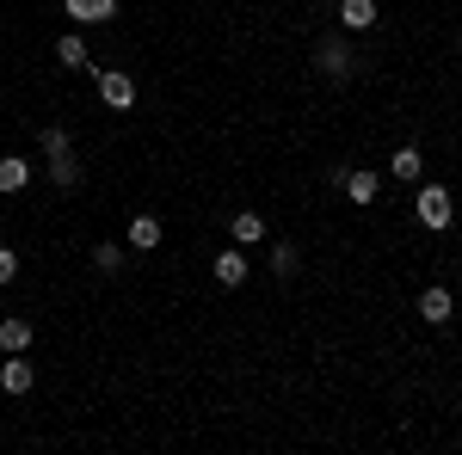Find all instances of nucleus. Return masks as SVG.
Masks as SVG:
<instances>
[{"label": "nucleus", "mask_w": 462, "mask_h": 455, "mask_svg": "<svg viewBox=\"0 0 462 455\" xmlns=\"http://www.w3.org/2000/svg\"><path fill=\"white\" fill-rule=\"evenodd\" d=\"M37 148H43V160H50V154H74L69 123H43V136H37Z\"/></svg>", "instance_id": "18"}, {"label": "nucleus", "mask_w": 462, "mask_h": 455, "mask_svg": "<svg viewBox=\"0 0 462 455\" xmlns=\"http://www.w3.org/2000/svg\"><path fill=\"white\" fill-rule=\"evenodd\" d=\"M99 74V105H111V111H130L136 105V80L124 68H93Z\"/></svg>", "instance_id": "4"}, {"label": "nucleus", "mask_w": 462, "mask_h": 455, "mask_svg": "<svg viewBox=\"0 0 462 455\" xmlns=\"http://www.w3.org/2000/svg\"><path fill=\"white\" fill-rule=\"evenodd\" d=\"M413 222H420V228H431V234H444V228L457 222L450 191H444V185H420V197H413Z\"/></svg>", "instance_id": "2"}, {"label": "nucleus", "mask_w": 462, "mask_h": 455, "mask_svg": "<svg viewBox=\"0 0 462 455\" xmlns=\"http://www.w3.org/2000/svg\"><path fill=\"white\" fill-rule=\"evenodd\" d=\"M62 13L74 25H106V19H117V0H62Z\"/></svg>", "instance_id": "9"}, {"label": "nucleus", "mask_w": 462, "mask_h": 455, "mask_svg": "<svg viewBox=\"0 0 462 455\" xmlns=\"http://www.w3.org/2000/svg\"><path fill=\"white\" fill-rule=\"evenodd\" d=\"M389 173L401 178V185H420V178H426V154H420V148H413V141H407V148H394Z\"/></svg>", "instance_id": "13"}, {"label": "nucleus", "mask_w": 462, "mask_h": 455, "mask_svg": "<svg viewBox=\"0 0 462 455\" xmlns=\"http://www.w3.org/2000/svg\"><path fill=\"white\" fill-rule=\"evenodd\" d=\"M56 62H62V68H93L87 37H80V32H62V37H56Z\"/></svg>", "instance_id": "16"}, {"label": "nucleus", "mask_w": 462, "mask_h": 455, "mask_svg": "<svg viewBox=\"0 0 462 455\" xmlns=\"http://www.w3.org/2000/svg\"><path fill=\"white\" fill-rule=\"evenodd\" d=\"M210 271H216V283H222V289H241V283H247V246H222V252H216L210 259Z\"/></svg>", "instance_id": "5"}, {"label": "nucleus", "mask_w": 462, "mask_h": 455, "mask_svg": "<svg viewBox=\"0 0 462 455\" xmlns=\"http://www.w3.org/2000/svg\"><path fill=\"white\" fill-rule=\"evenodd\" d=\"M457 50H462V32H457Z\"/></svg>", "instance_id": "21"}, {"label": "nucleus", "mask_w": 462, "mask_h": 455, "mask_svg": "<svg viewBox=\"0 0 462 455\" xmlns=\"http://www.w3.org/2000/svg\"><path fill=\"white\" fill-rule=\"evenodd\" d=\"M339 191L352 197L357 210H370V204L383 197V173H376V167H346V173H339Z\"/></svg>", "instance_id": "3"}, {"label": "nucleus", "mask_w": 462, "mask_h": 455, "mask_svg": "<svg viewBox=\"0 0 462 455\" xmlns=\"http://www.w3.org/2000/svg\"><path fill=\"white\" fill-rule=\"evenodd\" d=\"M93 271H99V278H117V271H124V246L99 241V246H93Z\"/></svg>", "instance_id": "19"}, {"label": "nucleus", "mask_w": 462, "mask_h": 455, "mask_svg": "<svg viewBox=\"0 0 462 455\" xmlns=\"http://www.w3.org/2000/svg\"><path fill=\"white\" fill-rule=\"evenodd\" d=\"M43 173H50L56 191H74V185H80V160H74V154H50V167H43Z\"/></svg>", "instance_id": "17"}, {"label": "nucleus", "mask_w": 462, "mask_h": 455, "mask_svg": "<svg viewBox=\"0 0 462 455\" xmlns=\"http://www.w3.org/2000/svg\"><path fill=\"white\" fill-rule=\"evenodd\" d=\"M161 241H167V222L161 215H130V228H124V246L130 252H154Z\"/></svg>", "instance_id": "6"}, {"label": "nucleus", "mask_w": 462, "mask_h": 455, "mask_svg": "<svg viewBox=\"0 0 462 455\" xmlns=\"http://www.w3.org/2000/svg\"><path fill=\"white\" fill-rule=\"evenodd\" d=\"M265 265H272V278H296L302 271V252H296V241H272V252H265Z\"/></svg>", "instance_id": "14"}, {"label": "nucleus", "mask_w": 462, "mask_h": 455, "mask_svg": "<svg viewBox=\"0 0 462 455\" xmlns=\"http://www.w3.org/2000/svg\"><path fill=\"white\" fill-rule=\"evenodd\" d=\"M13 278H19V252H13V246H0V289H6Z\"/></svg>", "instance_id": "20"}, {"label": "nucleus", "mask_w": 462, "mask_h": 455, "mask_svg": "<svg viewBox=\"0 0 462 455\" xmlns=\"http://www.w3.org/2000/svg\"><path fill=\"white\" fill-rule=\"evenodd\" d=\"M25 185H32V160L25 154H0V197L25 191Z\"/></svg>", "instance_id": "12"}, {"label": "nucleus", "mask_w": 462, "mask_h": 455, "mask_svg": "<svg viewBox=\"0 0 462 455\" xmlns=\"http://www.w3.org/2000/svg\"><path fill=\"white\" fill-rule=\"evenodd\" d=\"M376 25V0H339V32L357 37V32H370Z\"/></svg>", "instance_id": "10"}, {"label": "nucleus", "mask_w": 462, "mask_h": 455, "mask_svg": "<svg viewBox=\"0 0 462 455\" xmlns=\"http://www.w3.org/2000/svg\"><path fill=\"white\" fill-rule=\"evenodd\" d=\"M0 387H6V394H32V387H37V369L25 363V350L0 363Z\"/></svg>", "instance_id": "11"}, {"label": "nucleus", "mask_w": 462, "mask_h": 455, "mask_svg": "<svg viewBox=\"0 0 462 455\" xmlns=\"http://www.w3.org/2000/svg\"><path fill=\"white\" fill-rule=\"evenodd\" d=\"M228 241H235V246H265V241H272V228H265V215L241 210L235 222H228Z\"/></svg>", "instance_id": "8"}, {"label": "nucleus", "mask_w": 462, "mask_h": 455, "mask_svg": "<svg viewBox=\"0 0 462 455\" xmlns=\"http://www.w3.org/2000/svg\"><path fill=\"white\" fill-rule=\"evenodd\" d=\"M32 339H37V332H32V320H19V314H13V320H0V350H6V357L32 350Z\"/></svg>", "instance_id": "15"}, {"label": "nucleus", "mask_w": 462, "mask_h": 455, "mask_svg": "<svg viewBox=\"0 0 462 455\" xmlns=\"http://www.w3.org/2000/svg\"><path fill=\"white\" fill-rule=\"evenodd\" d=\"M450 314H457V296H450L444 283L420 289V320H426V326H450Z\"/></svg>", "instance_id": "7"}, {"label": "nucleus", "mask_w": 462, "mask_h": 455, "mask_svg": "<svg viewBox=\"0 0 462 455\" xmlns=\"http://www.w3.org/2000/svg\"><path fill=\"white\" fill-rule=\"evenodd\" d=\"M315 74H320V80H333V86H346V80L357 74V50L346 43V32H327L315 43Z\"/></svg>", "instance_id": "1"}]
</instances>
